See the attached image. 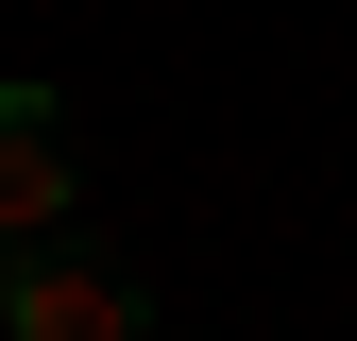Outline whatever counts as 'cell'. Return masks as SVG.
I'll list each match as a JSON object with an SVG mask.
<instances>
[{
    "label": "cell",
    "instance_id": "6da1fadb",
    "mask_svg": "<svg viewBox=\"0 0 357 341\" xmlns=\"http://www.w3.org/2000/svg\"><path fill=\"white\" fill-rule=\"evenodd\" d=\"M52 222H68V154H52V85L17 68V85H0V273H17Z\"/></svg>",
    "mask_w": 357,
    "mask_h": 341
},
{
    "label": "cell",
    "instance_id": "7a4b0ae2",
    "mask_svg": "<svg viewBox=\"0 0 357 341\" xmlns=\"http://www.w3.org/2000/svg\"><path fill=\"white\" fill-rule=\"evenodd\" d=\"M0 324L17 341H137V290H119L102 256H17V273H0Z\"/></svg>",
    "mask_w": 357,
    "mask_h": 341
}]
</instances>
